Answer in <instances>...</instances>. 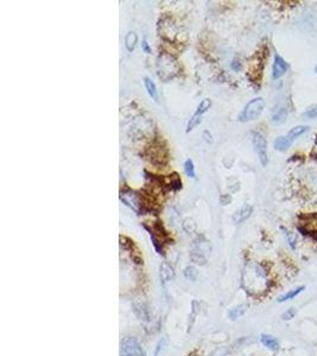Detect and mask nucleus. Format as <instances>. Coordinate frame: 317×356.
<instances>
[{
  "mask_svg": "<svg viewBox=\"0 0 317 356\" xmlns=\"http://www.w3.org/2000/svg\"><path fill=\"white\" fill-rule=\"evenodd\" d=\"M157 72L158 76L162 80L168 81L177 75L179 72V66L172 56L162 54L157 59Z\"/></svg>",
  "mask_w": 317,
  "mask_h": 356,
  "instance_id": "1",
  "label": "nucleus"
},
{
  "mask_svg": "<svg viewBox=\"0 0 317 356\" xmlns=\"http://www.w3.org/2000/svg\"><path fill=\"white\" fill-rule=\"evenodd\" d=\"M265 100L263 98H256L248 102L247 105L245 106L242 112L239 114L238 120L245 124V122H249L258 119L262 113L265 109Z\"/></svg>",
  "mask_w": 317,
  "mask_h": 356,
  "instance_id": "2",
  "label": "nucleus"
},
{
  "mask_svg": "<svg viewBox=\"0 0 317 356\" xmlns=\"http://www.w3.org/2000/svg\"><path fill=\"white\" fill-rule=\"evenodd\" d=\"M210 242L204 236L201 235L194 241L192 252H190V259L197 265H206L207 256L210 254Z\"/></svg>",
  "mask_w": 317,
  "mask_h": 356,
  "instance_id": "3",
  "label": "nucleus"
},
{
  "mask_svg": "<svg viewBox=\"0 0 317 356\" xmlns=\"http://www.w3.org/2000/svg\"><path fill=\"white\" fill-rule=\"evenodd\" d=\"M120 356H146L145 351L136 337L129 336L121 341Z\"/></svg>",
  "mask_w": 317,
  "mask_h": 356,
  "instance_id": "4",
  "label": "nucleus"
},
{
  "mask_svg": "<svg viewBox=\"0 0 317 356\" xmlns=\"http://www.w3.org/2000/svg\"><path fill=\"white\" fill-rule=\"evenodd\" d=\"M251 142L253 147H255V151L258 154L260 163H262L263 167H266L267 163H269L266 139L259 132H251Z\"/></svg>",
  "mask_w": 317,
  "mask_h": 356,
  "instance_id": "5",
  "label": "nucleus"
},
{
  "mask_svg": "<svg viewBox=\"0 0 317 356\" xmlns=\"http://www.w3.org/2000/svg\"><path fill=\"white\" fill-rule=\"evenodd\" d=\"M298 229L304 235H309L317 240V213H312L301 217Z\"/></svg>",
  "mask_w": 317,
  "mask_h": 356,
  "instance_id": "6",
  "label": "nucleus"
},
{
  "mask_svg": "<svg viewBox=\"0 0 317 356\" xmlns=\"http://www.w3.org/2000/svg\"><path fill=\"white\" fill-rule=\"evenodd\" d=\"M289 115V109L284 102H278V104L272 108L271 112V121L274 125H280L285 122Z\"/></svg>",
  "mask_w": 317,
  "mask_h": 356,
  "instance_id": "7",
  "label": "nucleus"
},
{
  "mask_svg": "<svg viewBox=\"0 0 317 356\" xmlns=\"http://www.w3.org/2000/svg\"><path fill=\"white\" fill-rule=\"evenodd\" d=\"M288 63L285 62V59L281 57L280 55L276 54L274 55V62L272 67V77L274 80L280 79L281 76L285 75V73L288 72Z\"/></svg>",
  "mask_w": 317,
  "mask_h": 356,
  "instance_id": "8",
  "label": "nucleus"
},
{
  "mask_svg": "<svg viewBox=\"0 0 317 356\" xmlns=\"http://www.w3.org/2000/svg\"><path fill=\"white\" fill-rule=\"evenodd\" d=\"M253 211V207L251 204H244L241 208H239V209L235 211L233 214V222L234 223H242V222H245L247 218H249V216L252 215Z\"/></svg>",
  "mask_w": 317,
  "mask_h": 356,
  "instance_id": "9",
  "label": "nucleus"
},
{
  "mask_svg": "<svg viewBox=\"0 0 317 356\" xmlns=\"http://www.w3.org/2000/svg\"><path fill=\"white\" fill-rule=\"evenodd\" d=\"M292 144H294V142L289 138L288 136H280V137H278V138L274 140V143H273V147H274V150H277V151H279V152H285L288 149H290Z\"/></svg>",
  "mask_w": 317,
  "mask_h": 356,
  "instance_id": "10",
  "label": "nucleus"
},
{
  "mask_svg": "<svg viewBox=\"0 0 317 356\" xmlns=\"http://www.w3.org/2000/svg\"><path fill=\"white\" fill-rule=\"evenodd\" d=\"M144 86H145V89L147 94H149V96L152 99L153 101H160V95H158L156 83H154L150 77H145V79H144Z\"/></svg>",
  "mask_w": 317,
  "mask_h": 356,
  "instance_id": "11",
  "label": "nucleus"
},
{
  "mask_svg": "<svg viewBox=\"0 0 317 356\" xmlns=\"http://www.w3.org/2000/svg\"><path fill=\"white\" fill-rule=\"evenodd\" d=\"M160 277L161 280L163 283H167V281L174 279L175 278V271L172 267L169 265L168 263H163L161 265V271H160Z\"/></svg>",
  "mask_w": 317,
  "mask_h": 356,
  "instance_id": "12",
  "label": "nucleus"
},
{
  "mask_svg": "<svg viewBox=\"0 0 317 356\" xmlns=\"http://www.w3.org/2000/svg\"><path fill=\"white\" fill-rule=\"evenodd\" d=\"M137 43H138V35H137L135 31H130L125 37L126 50L129 52H132L136 49Z\"/></svg>",
  "mask_w": 317,
  "mask_h": 356,
  "instance_id": "13",
  "label": "nucleus"
},
{
  "mask_svg": "<svg viewBox=\"0 0 317 356\" xmlns=\"http://www.w3.org/2000/svg\"><path fill=\"white\" fill-rule=\"evenodd\" d=\"M308 130H309L308 126L299 125V126H296V127H292L290 131L288 132L287 136L292 140V142H295L296 139H298L299 137H302L304 133L308 132Z\"/></svg>",
  "mask_w": 317,
  "mask_h": 356,
  "instance_id": "14",
  "label": "nucleus"
},
{
  "mask_svg": "<svg viewBox=\"0 0 317 356\" xmlns=\"http://www.w3.org/2000/svg\"><path fill=\"white\" fill-rule=\"evenodd\" d=\"M262 343L265 345L266 348L271 349V350H278L279 348V344H278V341L273 336H270V335H262Z\"/></svg>",
  "mask_w": 317,
  "mask_h": 356,
  "instance_id": "15",
  "label": "nucleus"
},
{
  "mask_svg": "<svg viewBox=\"0 0 317 356\" xmlns=\"http://www.w3.org/2000/svg\"><path fill=\"white\" fill-rule=\"evenodd\" d=\"M202 116L201 114H197V113H194L190 120L188 121V125H186V133L192 132L194 128H196L201 122H202Z\"/></svg>",
  "mask_w": 317,
  "mask_h": 356,
  "instance_id": "16",
  "label": "nucleus"
},
{
  "mask_svg": "<svg viewBox=\"0 0 317 356\" xmlns=\"http://www.w3.org/2000/svg\"><path fill=\"white\" fill-rule=\"evenodd\" d=\"M183 168H184L185 175L190 178H195L196 177V172H195V165H194V161L192 159H186L183 164Z\"/></svg>",
  "mask_w": 317,
  "mask_h": 356,
  "instance_id": "17",
  "label": "nucleus"
},
{
  "mask_svg": "<svg viewBox=\"0 0 317 356\" xmlns=\"http://www.w3.org/2000/svg\"><path fill=\"white\" fill-rule=\"evenodd\" d=\"M210 107H211V100H209V99H204V100L201 101L199 106H197L195 113L203 115Z\"/></svg>",
  "mask_w": 317,
  "mask_h": 356,
  "instance_id": "18",
  "label": "nucleus"
},
{
  "mask_svg": "<svg viewBox=\"0 0 317 356\" xmlns=\"http://www.w3.org/2000/svg\"><path fill=\"white\" fill-rule=\"evenodd\" d=\"M304 290V287L301 286V287H298V288H295V290H292L290 292H288V294H285L284 296H281V297L278 299V302H287L289 301V299H292V298H295L296 296H298L301 292Z\"/></svg>",
  "mask_w": 317,
  "mask_h": 356,
  "instance_id": "19",
  "label": "nucleus"
},
{
  "mask_svg": "<svg viewBox=\"0 0 317 356\" xmlns=\"http://www.w3.org/2000/svg\"><path fill=\"white\" fill-rule=\"evenodd\" d=\"M182 227H183V229H184V231H185L186 233H189V234H190V233H194V232L196 231V223H195V221H194L193 218H190V217L185 218V220L183 221Z\"/></svg>",
  "mask_w": 317,
  "mask_h": 356,
  "instance_id": "20",
  "label": "nucleus"
},
{
  "mask_svg": "<svg viewBox=\"0 0 317 356\" xmlns=\"http://www.w3.org/2000/svg\"><path fill=\"white\" fill-rule=\"evenodd\" d=\"M184 277L186 278V279H189V280H192V281H195L196 280V278H197V271L195 267H193V266H188V267H185L184 269Z\"/></svg>",
  "mask_w": 317,
  "mask_h": 356,
  "instance_id": "21",
  "label": "nucleus"
},
{
  "mask_svg": "<svg viewBox=\"0 0 317 356\" xmlns=\"http://www.w3.org/2000/svg\"><path fill=\"white\" fill-rule=\"evenodd\" d=\"M244 312H245L244 305H240V306H237V308L232 309L228 315H230L232 319H237V318H239V317H241L242 315H244Z\"/></svg>",
  "mask_w": 317,
  "mask_h": 356,
  "instance_id": "22",
  "label": "nucleus"
},
{
  "mask_svg": "<svg viewBox=\"0 0 317 356\" xmlns=\"http://www.w3.org/2000/svg\"><path fill=\"white\" fill-rule=\"evenodd\" d=\"M303 116L306 119L317 118V105L312 106V107H310L309 109H306V111L303 113Z\"/></svg>",
  "mask_w": 317,
  "mask_h": 356,
  "instance_id": "23",
  "label": "nucleus"
},
{
  "mask_svg": "<svg viewBox=\"0 0 317 356\" xmlns=\"http://www.w3.org/2000/svg\"><path fill=\"white\" fill-rule=\"evenodd\" d=\"M171 186L174 190L182 189V181L178 177H176L174 181H171Z\"/></svg>",
  "mask_w": 317,
  "mask_h": 356,
  "instance_id": "24",
  "label": "nucleus"
},
{
  "mask_svg": "<svg viewBox=\"0 0 317 356\" xmlns=\"http://www.w3.org/2000/svg\"><path fill=\"white\" fill-rule=\"evenodd\" d=\"M220 202H221V204H223V206H227L228 203L232 202V197L230 195H221Z\"/></svg>",
  "mask_w": 317,
  "mask_h": 356,
  "instance_id": "25",
  "label": "nucleus"
},
{
  "mask_svg": "<svg viewBox=\"0 0 317 356\" xmlns=\"http://www.w3.org/2000/svg\"><path fill=\"white\" fill-rule=\"evenodd\" d=\"M142 49L144 52H146V54H151V48L149 43H147V41H143L142 42Z\"/></svg>",
  "mask_w": 317,
  "mask_h": 356,
  "instance_id": "26",
  "label": "nucleus"
},
{
  "mask_svg": "<svg viewBox=\"0 0 317 356\" xmlns=\"http://www.w3.org/2000/svg\"><path fill=\"white\" fill-rule=\"evenodd\" d=\"M294 316H295V310L290 309V310H289V311H287V312L284 313L283 318H284V319H291Z\"/></svg>",
  "mask_w": 317,
  "mask_h": 356,
  "instance_id": "27",
  "label": "nucleus"
},
{
  "mask_svg": "<svg viewBox=\"0 0 317 356\" xmlns=\"http://www.w3.org/2000/svg\"><path fill=\"white\" fill-rule=\"evenodd\" d=\"M288 239H289V244L292 248H295V242H296V238L294 235L291 234V233H288Z\"/></svg>",
  "mask_w": 317,
  "mask_h": 356,
  "instance_id": "28",
  "label": "nucleus"
},
{
  "mask_svg": "<svg viewBox=\"0 0 317 356\" xmlns=\"http://www.w3.org/2000/svg\"><path fill=\"white\" fill-rule=\"evenodd\" d=\"M203 137H204V139H206V142L207 143H211L213 142V137H211V135L208 131H204L203 132Z\"/></svg>",
  "mask_w": 317,
  "mask_h": 356,
  "instance_id": "29",
  "label": "nucleus"
},
{
  "mask_svg": "<svg viewBox=\"0 0 317 356\" xmlns=\"http://www.w3.org/2000/svg\"><path fill=\"white\" fill-rule=\"evenodd\" d=\"M315 72L317 73V66H316V68H315Z\"/></svg>",
  "mask_w": 317,
  "mask_h": 356,
  "instance_id": "30",
  "label": "nucleus"
},
{
  "mask_svg": "<svg viewBox=\"0 0 317 356\" xmlns=\"http://www.w3.org/2000/svg\"><path fill=\"white\" fill-rule=\"evenodd\" d=\"M315 147H316V151H317V143H316V146H315Z\"/></svg>",
  "mask_w": 317,
  "mask_h": 356,
  "instance_id": "31",
  "label": "nucleus"
}]
</instances>
